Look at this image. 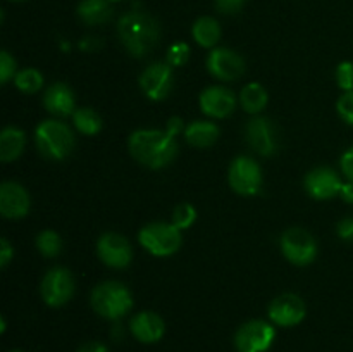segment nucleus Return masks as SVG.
Returning <instances> with one entry per match:
<instances>
[{
    "label": "nucleus",
    "mask_w": 353,
    "mask_h": 352,
    "mask_svg": "<svg viewBox=\"0 0 353 352\" xmlns=\"http://www.w3.org/2000/svg\"><path fill=\"white\" fill-rule=\"evenodd\" d=\"M130 152L140 164L161 169L178 155V141L169 130H137L130 137Z\"/></svg>",
    "instance_id": "nucleus-1"
},
{
    "label": "nucleus",
    "mask_w": 353,
    "mask_h": 352,
    "mask_svg": "<svg viewBox=\"0 0 353 352\" xmlns=\"http://www.w3.org/2000/svg\"><path fill=\"white\" fill-rule=\"evenodd\" d=\"M117 35L121 43L133 57H145L161 38V26L150 14L133 10L124 14L117 23Z\"/></svg>",
    "instance_id": "nucleus-2"
},
{
    "label": "nucleus",
    "mask_w": 353,
    "mask_h": 352,
    "mask_svg": "<svg viewBox=\"0 0 353 352\" xmlns=\"http://www.w3.org/2000/svg\"><path fill=\"white\" fill-rule=\"evenodd\" d=\"M92 307L105 320H119L133 307V295L119 282H103L92 290Z\"/></svg>",
    "instance_id": "nucleus-3"
},
{
    "label": "nucleus",
    "mask_w": 353,
    "mask_h": 352,
    "mask_svg": "<svg viewBox=\"0 0 353 352\" xmlns=\"http://www.w3.org/2000/svg\"><path fill=\"white\" fill-rule=\"evenodd\" d=\"M34 140L40 154L47 159L61 161L68 157L74 148V135L72 130L62 121L47 119L38 124L34 131Z\"/></svg>",
    "instance_id": "nucleus-4"
},
{
    "label": "nucleus",
    "mask_w": 353,
    "mask_h": 352,
    "mask_svg": "<svg viewBox=\"0 0 353 352\" xmlns=\"http://www.w3.org/2000/svg\"><path fill=\"white\" fill-rule=\"evenodd\" d=\"M141 247L152 255L157 257H168L176 254L181 247V230L172 223H150L141 228L138 235Z\"/></svg>",
    "instance_id": "nucleus-5"
},
{
    "label": "nucleus",
    "mask_w": 353,
    "mask_h": 352,
    "mask_svg": "<svg viewBox=\"0 0 353 352\" xmlns=\"http://www.w3.org/2000/svg\"><path fill=\"white\" fill-rule=\"evenodd\" d=\"M276 340V328L262 320H252L241 324L234 335L238 352H268Z\"/></svg>",
    "instance_id": "nucleus-6"
},
{
    "label": "nucleus",
    "mask_w": 353,
    "mask_h": 352,
    "mask_svg": "<svg viewBox=\"0 0 353 352\" xmlns=\"http://www.w3.org/2000/svg\"><path fill=\"white\" fill-rule=\"evenodd\" d=\"M283 255L296 266H307L316 259L317 242L303 228H290L281 237Z\"/></svg>",
    "instance_id": "nucleus-7"
},
{
    "label": "nucleus",
    "mask_w": 353,
    "mask_h": 352,
    "mask_svg": "<svg viewBox=\"0 0 353 352\" xmlns=\"http://www.w3.org/2000/svg\"><path fill=\"white\" fill-rule=\"evenodd\" d=\"M228 179L231 188L240 195H255L262 186V169L252 157L240 155L231 162Z\"/></svg>",
    "instance_id": "nucleus-8"
},
{
    "label": "nucleus",
    "mask_w": 353,
    "mask_h": 352,
    "mask_svg": "<svg viewBox=\"0 0 353 352\" xmlns=\"http://www.w3.org/2000/svg\"><path fill=\"white\" fill-rule=\"evenodd\" d=\"M74 295V278L65 268H54L41 282V297L50 307L64 306Z\"/></svg>",
    "instance_id": "nucleus-9"
},
{
    "label": "nucleus",
    "mask_w": 353,
    "mask_h": 352,
    "mask_svg": "<svg viewBox=\"0 0 353 352\" xmlns=\"http://www.w3.org/2000/svg\"><path fill=\"white\" fill-rule=\"evenodd\" d=\"M174 85L172 66L168 62H154L140 76V86L150 100H164Z\"/></svg>",
    "instance_id": "nucleus-10"
},
{
    "label": "nucleus",
    "mask_w": 353,
    "mask_h": 352,
    "mask_svg": "<svg viewBox=\"0 0 353 352\" xmlns=\"http://www.w3.org/2000/svg\"><path fill=\"white\" fill-rule=\"evenodd\" d=\"M307 314L305 302L296 293H283L276 297L269 306V320L283 328L296 326Z\"/></svg>",
    "instance_id": "nucleus-11"
},
{
    "label": "nucleus",
    "mask_w": 353,
    "mask_h": 352,
    "mask_svg": "<svg viewBox=\"0 0 353 352\" xmlns=\"http://www.w3.org/2000/svg\"><path fill=\"white\" fill-rule=\"evenodd\" d=\"M97 252L103 264L116 269L126 268L133 259V248H131L128 238L119 233H114V231H107L99 238Z\"/></svg>",
    "instance_id": "nucleus-12"
},
{
    "label": "nucleus",
    "mask_w": 353,
    "mask_h": 352,
    "mask_svg": "<svg viewBox=\"0 0 353 352\" xmlns=\"http://www.w3.org/2000/svg\"><path fill=\"white\" fill-rule=\"evenodd\" d=\"M207 69L210 75L223 81H234L245 72V61L240 54L226 47H217L207 57Z\"/></svg>",
    "instance_id": "nucleus-13"
},
{
    "label": "nucleus",
    "mask_w": 353,
    "mask_h": 352,
    "mask_svg": "<svg viewBox=\"0 0 353 352\" xmlns=\"http://www.w3.org/2000/svg\"><path fill=\"white\" fill-rule=\"evenodd\" d=\"M200 109L209 117L223 119L236 109V97L226 86H209L200 93Z\"/></svg>",
    "instance_id": "nucleus-14"
},
{
    "label": "nucleus",
    "mask_w": 353,
    "mask_h": 352,
    "mask_svg": "<svg viewBox=\"0 0 353 352\" xmlns=\"http://www.w3.org/2000/svg\"><path fill=\"white\" fill-rule=\"evenodd\" d=\"M0 213L7 219H21L30 213V195L24 186L14 182L0 185Z\"/></svg>",
    "instance_id": "nucleus-15"
},
{
    "label": "nucleus",
    "mask_w": 353,
    "mask_h": 352,
    "mask_svg": "<svg viewBox=\"0 0 353 352\" xmlns=\"http://www.w3.org/2000/svg\"><path fill=\"white\" fill-rule=\"evenodd\" d=\"M341 186L343 183H341L338 173L330 168H316L305 176L307 192L317 200L333 199V197L340 195Z\"/></svg>",
    "instance_id": "nucleus-16"
},
{
    "label": "nucleus",
    "mask_w": 353,
    "mask_h": 352,
    "mask_svg": "<svg viewBox=\"0 0 353 352\" xmlns=\"http://www.w3.org/2000/svg\"><path fill=\"white\" fill-rule=\"evenodd\" d=\"M247 140L257 154L269 157L278 150L276 130L268 117H254L247 124Z\"/></svg>",
    "instance_id": "nucleus-17"
},
{
    "label": "nucleus",
    "mask_w": 353,
    "mask_h": 352,
    "mask_svg": "<svg viewBox=\"0 0 353 352\" xmlns=\"http://www.w3.org/2000/svg\"><path fill=\"white\" fill-rule=\"evenodd\" d=\"M130 330L133 337L141 344H155L164 337L165 323L159 314L152 313V311H143L131 320Z\"/></svg>",
    "instance_id": "nucleus-18"
},
{
    "label": "nucleus",
    "mask_w": 353,
    "mask_h": 352,
    "mask_svg": "<svg viewBox=\"0 0 353 352\" xmlns=\"http://www.w3.org/2000/svg\"><path fill=\"white\" fill-rule=\"evenodd\" d=\"M74 93L64 83H54L43 95V106L54 116L65 117L74 114Z\"/></svg>",
    "instance_id": "nucleus-19"
},
{
    "label": "nucleus",
    "mask_w": 353,
    "mask_h": 352,
    "mask_svg": "<svg viewBox=\"0 0 353 352\" xmlns=\"http://www.w3.org/2000/svg\"><path fill=\"white\" fill-rule=\"evenodd\" d=\"M185 138L193 147L207 148L219 138V126L210 121H195L185 128Z\"/></svg>",
    "instance_id": "nucleus-20"
},
{
    "label": "nucleus",
    "mask_w": 353,
    "mask_h": 352,
    "mask_svg": "<svg viewBox=\"0 0 353 352\" xmlns=\"http://www.w3.org/2000/svg\"><path fill=\"white\" fill-rule=\"evenodd\" d=\"M78 16L88 26L103 24L112 17V3L109 0H81L78 6Z\"/></svg>",
    "instance_id": "nucleus-21"
},
{
    "label": "nucleus",
    "mask_w": 353,
    "mask_h": 352,
    "mask_svg": "<svg viewBox=\"0 0 353 352\" xmlns=\"http://www.w3.org/2000/svg\"><path fill=\"white\" fill-rule=\"evenodd\" d=\"M26 135L19 128L9 126L0 133V161L12 162L23 154Z\"/></svg>",
    "instance_id": "nucleus-22"
},
{
    "label": "nucleus",
    "mask_w": 353,
    "mask_h": 352,
    "mask_svg": "<svg viewBox=\"0 0 353 352\" xmlns=\"http://www.w3.org/2000/svg\"><path fill=\"white\" fill-rule=\"evenodd\" d=\"M221 24L219 21L210 16H202L195 21L192 28V35L196 43L203 48H210L221 40Z\"/></svg>",
    "instance_id": "nucleus-23"
},
{
    "label": "nucleus",
    "mask_w": 353,
    "mask_h": 352,
    "mask_svg": "<svg viewBox=\"0 0 353 352\" xmlns=\"http://www.w3.org/2000/svg\"><path fill=\"white\" fill-rule=\"evenodd\" d=\"M268 92L259 83H248L240 93V104L245 113L259 114L268 106Z\"/></svg>",
    "instance_id": "nucleus-24"
},
{
    "label": "nucleus",
    "mask_w": 353,
    "mask_h": 352,
    "mask_svg": "<svg viewBox=\"0 0 353 352\" xmlns=\"http://www.w3.org/2000/svg\"><path fill=\"white\" fill-rule=\"evenodd\" d=\"M72 121H74V126L78 128L79 133L88 135V137L97 135L102 130V119H100L99 114L93 109H90V107H81V109L74 110Z\"/></svg>",
    "instance_id": "nucleus-25"
},
{
    "label": "nucleus",
    "mask_w": 353,
    "mask_h": 352,
    "mask_svg": "<svg viewBox=\"0 0 353 352\" xmlns=\"http://www.w3.org/2000/svg\"><path fill=\"white\" fill-rule=\"evenodd\" d=\"M14 83L24 93H37L43 86V75L38 69L26 68L14 76Z\"/></svg>",
    "instance_id": "nucleus-26"
},
{
    "label": "nucleus",
    "mask_w": 353,
    "mask_h": 352,
    "mask_svg": "<svg viewBox=\"0 0 353 352\" xmlns=\"http://www.w3.org/2000/svg\"><path fill=\"white\" fill-rule=\"evenodd\" d=\"M37 248L45 257H55L62 251V240L55 231L45 230L37 237Z\"/></svg>",
    "instance_id": "nucleus-27"
},
{
    "label": "nucleus",
    "mask_w": 353,
    "mask_h": 352,
    "mask_svg": "<svg viewBox=\"0 0 353 352\" xmlns=\"http://www.w3.org/2000/svg\"><path fill=\"white\" fill-rule=\"evenodd\" d=\"M196 219V211L192 204H179L172 213V224L179 230H186L192 226Z\"/></svg>",
    "instance_id": "nucleus-28"
},
{
    "label": "nucleus",
    "mask_w": 353,
    "mask_h": 352,
    "mask_svg": "<svg viewBox=\"0 0 353 352\" xmlns=\"http://www.w3.org/2000/svg\"><path fill=\"white\" fill-rule=\"evenodd\" d=\"M165 59H168V64L172 66V68H181V66H185L188 62L190 47L186 43H183V41L171 45Z\"/></svg>",
    "instance_id": "nucleus-29"
},
{
    "label": "nucleus",
    "mask_w": 353,
    "mask_h": 352,
    "mask_svg": "<svg viewBox=\"0 0 353 352\" xmlns=\"http://www.w3.org/2000/svg\"><path fill=\"white\" fill-rule=\"evenodd\" d=\"M336 83L343 92H353V62L345 61L338 66Z\"/></svg>",
    "instance_id": "nucleus-30"
},
{
    "label": "nucleus",
    "mask_w": 353,
    "mask_h": 352,
    "mask_svg": "<svg viewBox=\"0 0 353 352\" xmlns=\"http://www.w3.org/2000/svg\"><path fill=\"white\" fill-rule=\"evenodd\" d=\"M336 110L345 123L353 126V92H345L343 95L338 99Z\"/></svg>",
    "instance_id": "nucleus-31"
},
{
    "label": "nucleus",
    "mask_w": 353,
    "mask_h": 352,
    "mask_svg": "<svg viewBox=\"0 0 353 352\" xmlns=\"http://www.w3.org/2000/svg\"><path fill=\"white\" fill-rule=\"evenodd\" d=\"M12 76H16V61L9 52L2 50L0 52V81L6 85Z\"/></svg>",
    "instance_id": "nucleus-32"
},
{
    "label": "nucleus",
    "mask_w": 353,
    "mask_h": 352,
    "mask_svg": "<svg viewBox=\"0 0 353 352\" xmlns=\"http://www.w3.org/2000/svg\"><path fill=\"white\" fill-rule=\"evenodd\" d=\"M245 2H247V0H216V9L219 10L221 14L233 16V14H238L243 9Z\"/></svg>",
    "instance_id": "nucleus-33"
},
{
    "label": "nucleus",
    "mask_w": 353,
    "mask_h": 352,
    "mask_svg": "<svg viewBox=\"0 0 353 352\" xmlns=\"http://www.w3.org/2000/svg\"><path fill=\"white\" fill-rule=\"evenodd\" d=\"M338 237L345 242H353V217H345L338 223Z\"/></svg>",
    "instance_id": "nucleus-34"
},
{
    "label": "nucleus",
    "mask_w": 353,
    "mask_h": 352,
    "mask_svg": "<svg viewBox=\"0 0 353 352\" xmlns=\"http://www.w3.org/2000/svg\"><path fill=\"white\" fill-rule=\"evenodd\" d=\"M341 171L347 176L348 182H353V147L348 148L343 155H341Z\"/></svg>",
    "instance_id": "nucleus-35"
},
{
    "label": "nucleus",
    "mask_w": 353,
    "mask_h": 352,
    "mask_svg": "<svg viewBox=\"0 0 353 352\" xmlns=\"http://www.w3.org/2000/svg\"><path fill=\"white\" fill-rule=\"evenodd\" d=\"M12 257H14L12 245L9 244V240H7V238H2V240H0V266H2V268H6Z\"/></svg>",
    "instance_id": "nucleus-36"
},
{
    "label": "nucleus",
    "mask_w": 353,
    "mask_h": 352,
    "mask_svg": "<svg viewBox=\"0 0 353 352\" xmlns=\"http://www.w3.org/2000/svg\"><path fill=\"white\" fill-rule=\"evenodd\" d=\"M78 352H109V351H107L105 345L100 344V342H88V344H85L83 347H79Z\"/></svg>",
    "instance_id": "nucleus-37"
},
{
    "label": "nucleus",
    "mask_w": 353,
    "mask_h": 352,
    "mask_svg": "<svg viewBox=\"0 0 353 352\" xmlns=\"http://www.w3.org/2000/svg\"><path fill=\"white\" fill-rule=\"evenodd\" d=\"M340 197L345 200V202L353 204V182H347L343 183L340 190Z\"/></svg>",
    "instance_id": "nucleus-38"
},
{
    "label": "nucleus",
    "mask_w": 353,
    "mask_h": 352,
    "mask_svg": "<svg viewBox=\"0 0 353 352\" xmlns=\"http://www.w3.org/2000/svg\"><path fill=\"white\" fill-rule=\"evenodd\" d=\"M110 3H117V2H121V0H109Z\"/></svg>",
    "instance_id": "nucleus-39"
},
{
    "label": "nucleus",
    "mask_w": 353,
    "mask_h": 352,
    "mask_svg": "<svg viewBox=\"0 0 353 352\" xmlns=\"http://www.w3.org/2000/svg\"><path fill=\"white\" fill-rule=\"evenodd\" d=\"M9 352H24V351H19V349H16V351H9Z\"/></svg>",
    "instance_id": "nucleus-40"
},
{
    "label": "nucleus",
    "mask_w": 353,
    "mask_h": 352,
    "mask_svg": "<svg viewBox=\"0 0 353 352\" xmlns=\"http://www.w3.org/2000/svg\"><path fill=\"white\" fill-rule=\"evenodd\" d=\"M12 2H24V0H12Z\"/></svg>",
    "instance_id": "nucleus-41"
}]
</instances>
